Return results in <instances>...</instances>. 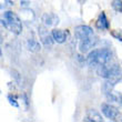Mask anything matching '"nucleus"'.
Instances as JSON below:
<instances>
[{
    "label": "nucleus",
    "mask_w": 122,
    "mask_h": 122,
    "mask_svg": "<svg viewBox=\"0 0 122 122\" xmlns=\"http://www.w3.org/2000/svg\"><path fill=\"white\" fill-rule=\"evenodd\" d=\"M112 59V52L108 48L94 49L89 52L87 57V64L90 67H98L100 64H104L110 62Z\"/></svg>",
    "instance_id": "1"
},
{
    "label": "nucleus",
    "mask_w": 122,
    "mask_h": 122,
    "mask_svg": "<svg viewBox=\"0 0 122 122\" xmlns=\"http://www.w3.org/2000/svg\"><path fill=\"white\" fill-rule=\"evenodd\" d=\"M97 73L104 80L107 79H116V80H121L122 73L121 68L118 64H100L97 67Z\"/></svg>",
    "instance_id": "2"
},
{
    "label": "nucleus",
    "mask_w": 122,
    "mask_h": 122,
    "mask_svg": "<svg viewBox=\"0 0 122 122\" xmlns=\"http://www.w3.org/2000/svg\"><path fill=\"white\" fill-rule=\"evenodd\" d=\"M3 18L7 20L8 26H9V30L16 36H19L22 31V22L21 19L17 13L12 12V11H6L3 13Z\"/></svg>",
    "instance_id": "3"
},
{
    "label": "nucleus",
    "mask_w": 122,
    "mask_h": 122,
    "mask_svg": "<svg viewBox=\"0 0 122 122\" xmlns=\"http://www.w3.org/2000/svg\"><path fill=\"white\" fill-rule=\"evenodd\" d=\"M38 33H39V38L41 40V43L45 46L46 48H51L53 43H55V39L52 37V35H50L47 30L46 26H39L38 28Z\"/></svg>",
    "instance_id": "4"
},
{
    "label": "nucleus",
    "mask_w": 122,
    "mask_h": 122,
    "mask_svg": "<svg viewBox=\"0 0 122 122\" xmlns=\"http://www.w3.org/2000/svg\"><path fill=\"white\" fill-rule=\"evenodd\" d=\"M98 41H99V39L94 35L89 37V38L82 39V40H80V42H79V51H80L81 53H86V52L90 51L91 49L94 48L97 46Z\"/></svg>",
    "instance_id": "5"
},
{
    "label": "nucleus",
    "mask_w": 122,
    "mask_h": 122,
    "mask_svg": "<svg viewBox=\"0 0 122 122\" xmlns=\"http://www.w3.org/2000/svg\"><path fill=\"white\" fill-rule=\"evenodd\" d=\"M101 112L107 119L114 120L119 116V109L117 107L110 104V103H102L101 104Z\"/></svg>",
    "instance_id": "6"
},
{
    "label": "nucleus",
    "mask_w": 122,
    "mask_h": 122,
    "mask_svg": "<svg viewBox=\"0 0 122 122\" xmlns=\"http://www.w3.org/2000/svg\"><path fill=\"white\" fill-rule=\"evenodd\" d=\"M74 36H76V38L77 39H86V38H89L91 36H93V29L91 27L89 26H83V25H81V26H77L74 28Z\"/></svg>",
    "instance_id": "7"
},
{
    "label": "nucleus",
    "mask_w": 122,
    "mask_h": 122,
    "mask_svg": "<svg viewBox=\"0 0 122 122\" xmlns=\"http://www.w3.org/2000/svg\"><path fill=\"white\" fill-rule=\"evenodd\" d=\"M41 19L46 27H52L59 23V17L55 13H43Z\"/></svg>",
    "instance_id": "8"
},
{
    "label": "nucleus",
    "mask_w": 122,
    "mask_h": 122,
    "mask_svg": "<svg viewBox=\"0 0 122 122\" xmlns=\"http://www.w3.org/2000/svg\"><path fill=\"white\" fill-rule=\"evenodd\" d=\"M118 82H119V80H116V79H107L101 86V91L103 92V94L106 96L108 93L112 92L113 88L116 87V84Z\"/></svg>",
    "instance_id": "9"
},
{
    "label": "nucleus",
    "mask_w": 122,
    "mask_h": 122,
    "mask_svg": "<svg viewBox=\"0 0 122 122\" xmlns=\"http://www.w3.org/2000/svg\"><path fill=\"white\" fill-rule=\"evenodd\" d=\"M96 27L99 30H108L110 27V23L107 19V16L104 12H101L98 17V20L96 22Z\"/></svg>",
    "instance_id": "10"
},
{
    "label": "nucleus",
    "mask_w": 122,
    "mask_h": 122,
    "mask_svg": "<svg viewBox=\"0 0 122 122\" xmlns=\"http://www.w3.org/2000/svg\"><path fill=\"white\" fill-rule=\"evenodd\" d=\"M51 35L57 43H63V42H66V40L68 38V32L62 31L60 29H53L51 31Z\"/></svg>",
    "instance_id": "11"
},
{
    "label": "nucleus",
    "mask_w": 122,
    "mask_h": 122,
    "mask_svg": "<svg viewBox=\"0 0 122 122\" xmlns=\"http://www.w3.org/2000/svg\"><path fill=\"white\" fill-rule=\"evenodd\" d=\"M84 121H90V122H102L103 119L101 114H100L96 109H89L87 111V118L84 119Z\"/></svg>",
    "instance_id": "12"
},
{
    "label": "nucleus",
    "mask_w": 122,
    "mask_h": 122,
    "mask_svg": "<svg viewBox=\"0 0 122 122\" xmlns=\"http://www.w3.org/2000/svg\"><path fill=\"white\" fill-rule=\"evenodd\" d=\"M107 100L110 103H118L119 106H122V93L118 91H112V92L106 94Z\"/></svg>",
    "instance_id": "13"
},
{
    "label": "nucleus",
    "mask_w": 122,
    "mask_h": 122,
    "mask_svg": "<svg viewBox=\"0 0 122 122\" xmlns=\"http://www.w3.org/2000/svg\"><path fill=\"white\" fill-rule=\"evenodd\" d=\"M27 48L31 52H39L41 50V45L35 38H29L27 40Z\"/></svg>",
    "instance_id": "14"
},
{
    "label": "nucleus",
    "mask_w": 122,
    "mask_h": 122,
    "mask_svg": "<svg viewBox=\"0 0 122 122\" xmlns=\"http://www.w3.org/2000/svg\"><path fill=\"white\" fill-rule=\"evenodd\" d=\"M111 6L117 12L122 13V0H113Z\"/></svg>",
    "instance_id": "15"
},
{
    "label": "nucleus",
    "mask_w": 122,
    "mask_h": 122,
    "mask_svg": "<svg viewBox=\"0 0 122 122\" xmlns=\"http://www.w3.org/2000/svg\"><path fill=\"white\" fill-rule=\"evenodd\" d=\"M8 101H9V103L11 104L12 107H15V108H19V103L17 102V97L16 96H11V94H8Z\"/></svg>",
    "instance_id": "16"
},
{
    "label": "nucleus",
    "mask_w": 122,
    "mask_h": 122,
    "mask_svg": "<svg viewBox=\"0 0 122 122\" xmlns=\"http://www.w3.org/2000/svg\"><path fill=\"white\" fill-rule=\"evenodd\" d=\"M11 76L15 78V80L18 82V84H19V86H21V82H22V79H21V74H20L18 71H16V70H11Z\"/></svg>",
    "instance_id": "17"
},
{
    "label": "nucleus",
    "mask_w": 122,
    "mask_h": 122,
    "mask_svg": "<svg viewBox=\"0 0 122 122\" xmlns=\"http://www.w3.org/2000/svg\"><path fill=\"white\" fill-rule=\"evenodd\" d=\"M29 6H30V1H28V0H21L20 1V7L21 8H28Z\"/></svg>",
    "instance_id": "18"
},
{
    "label": "nucleus",
    "mask_w": 122,
    "mask_h": 122,
    "mask_svg": "<svg viewBox=\"0 0 122 122\" xmlns=\"http://www.w3.org/2000/svg\"><path fill=\"white\" fill-rule=\"evenodd\" d=\"M111 35H112V37H114L117 40H119V41L122 42V36L120 35V33H118L117 31H112V32H111Z\"/></svg>",
    "instance_id": "19"
},
{
    "label": "nucleus",
    "mask_w": 122,
    "mask_h": 122,
    "mask_svg": "<svg viewBox=\"0 0 122 122\" xmlns=\"http://www.w3.org/2000/svg\"><path fill=\"white\" fill-rule=\"evenodd\" d=\"M21 98L23 99V102H25V104H26V108H28V107H29V100H28L27 94L26 93H22V94H21Z\"/></svg>",
    "instance_id": "20"
},
{
    "label": "nucleus",
    "mask_w": 122,
    "mask_h": 122,
    "mask_svg": "<svg viewBox=\"0 0 122 122\" xmlns=\"http://www.w3.org/2000/svg\"><path fill=\"white\" fill-rule=\"evenodd\" d=\"M77 60L79 61V62H80V63L82 64V66H83V64H84V62H87V59L84 60L83 56H81V55H78V56H77Z\"/></svg>",
    "instance_id": "21"
},
{
    "label": "nucleus",
    "mask_w": 122,
    "mask_h": 122,
    "mask_svg": "<svg viewBox=\"0 0 122 122\" xmlns=\"http://www.w3.org/2000/svg\"><path fill=\"white\" fill-rule=\"evenodd\" d=\"M5 3H6V6H8V7L13 6V1H11V0H5Z\"/></svg>",
    "instance_id": "22"
},
{
    "label": "nucleus",
    "mask_w": 122,
    "mask_h": 122,
    "mask_svg": "<svg viewBox=\"0 0 122 122\" xmlns=\"http://www.w3.org/2000/svg\"><path fill=\"white\" fill-rule=\"evenodd\" d=\"M87 0H78V2L79 3H83V2H86Z\"/></svg>",
    "instance_id": "23"
},
{
    "label": "nucleus",
    "mask_w": 122,
    "mask_h": 122,
    "mask_svg": "<svg viewBox=\"0 0 122 122\" xmlns=\"http://www.w3.org/2000/svg\"><path fill=\"white\" fill-rule=\"evenodd\" d=\"M121 121H122V120H121Z\"/></svg>",
    "instance_id": "24"
}]
</instances>
